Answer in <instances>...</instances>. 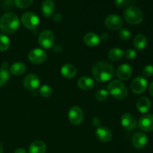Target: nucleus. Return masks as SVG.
Wrapping results in <instances>:
<instances>
[{"instance_id": "nucleus-1", "label": "nucleus", "mask_w": 153, "mask_h": 153, "mask_svg": "<svg viewBox=\"0 0 153 153\" xmlns=\"http://www.w3.org/2000/svg\"><path fill=\"white\" fill-rule=\"evenodd\" d=\"M92 74L97 82H105L114 77V69L110 63L105 61H100L93 66Z\"/></svg>"}, {"instance_id": "nucleus-2", "label": "nucleus", "mask_w": 153, "mask_h": 153, "mask_svg": "<svg viewBox=\"0 0 153 153\" xmlns=\"http://www.w3.org/2000/svg\"><path fill=\"white\" fill-rule=\"evenodd\" d=\"M19 27V19L13 13H6L0 18V29L5 34H13Z\"/></svg>"}, {"instance_id": "nucleus-3", "label": "nucleus", "mask_w": 153, "mask_h": 153, "mask_svg": "<svg viewBox=\"0 0 153 153\" xmlns=\"http://www.w3.org/2000/svg\"><path fill=\"white\" fill-rule=\"evenodd\" d=\"M108 92L117 100H123L128 95L126 85L119 80H113L108 85Z\"/></svg>"}, {"instance_id": "nucleus-4", "label": "nucleus", "mask_w": 153, "mask_h": 153, "mask_svg": "<svg viewBox=\"0 0 153 153\" xmlns=\"http://www.w3.org/2000/svg\"><path fill=\"white\" fill-rule=\"evenodd\" d=\"M124 19L131 25H137L143 21L142 10L135 6H129L123 12Z\"/></svg>"}, {"instance_id": "nucleus-5", "label": "nucleus", "mask_w": 153, "mask_h": 153, "mask_svg": "<svg viewBox=\"0 0 153 153\" xmlns=\"http://www.w3.org/2000/svg\"><path fill=\"white\" fill-rule=\"evenodd\" d=\"M21 21L24 26L30 30H35L40 24V19L33 12H25L22 15Z\"/></svg>"}, {"instance_id": "nucleus-6", "label": "nucleus", "mask_w": 153, "mask_h": 153, "mask_svg": "<svg viewBox=\"0 0 153 153\" xmlns=\"http://www.w3.org/2000/svg\"><path fill=\"white\" fill-rule=\"evenodd\" d=\"M55 35L50 30H43L38 37V43L41 47L49 49L55 44Z\"/></svg>"}, {"instance_id": "nucleus-7", "label": "nucleus", "mask_w": 153, "mask_h": 153, "mask_svg": "<svg viewBox=\"0 0 153 153\" xmlns=\"http://www.w3.org/2000/svg\"><path fill=\"white\" fill-rule=\"evenodd\" d=\"M123 25V20L119 15L111 14L105 19V25L110 30L113 31L120 30L122 28Z\"/></svg>"}, {"instance_id": "nucleus-8", "label": "nucleus", "mask_w": 153, "mask_h": 153, "mask_svg": "<svg viewBox=\"0 0 153 153\" xmlns=\"http://www.w3.org/2000/svg\"><path fill=\"white\" fill-rule=\"evenodd\" d=\"M68 118L73 125H80L84 119L83 111L79 106H73L69 110Z\"/></svg>"}, {"instance_id": "nucleus-9", "label": "nucleus", "mask_w": 153, "mask_h": 153, "mask_svg": "<svg viewBox=\"0 0 153 153\" xmlns=\"http://www.w3.org/2000/svg\"><path fill=\"white\" fill-rule=\"evenodd\" d=\"M147 85V81L145 78L137 76L131 82V90L134 94H141L146 91Z\"/></svg>"}, {"instance_id": "nucleus-10", "label": "nucleus", "mask_w": 153, "mask_h": 153, "mask_svg": "<svg viewBox=\"0 0 153 153\" xmlns=\"http://www.w3.org/2000/svg\"><path fill=\"white\" fill-rule=\"evenodd\" d=\"M28 58L33 64H39L47 59V54L42 49H34L28 53Z\"/></svg>"}, {"instance_id": "nucleus-11", "label": "nucleus", "mask_w": 153, "mask_h": 153, "mask_svg": "<svg viewBox=\"0 0 153 153\" xmlns=\"http://www.w3.org/2000/svg\"><path fill=\"white\" fill-rule=\"evenodd\" d=\"M40 80L35 74H28L24 78L23 85L27 90L34 91L40 86Z\"/></svg>"}, {"instance_id": "nucleus-12", "label": "nucleus", "mask_w": 153, "mask_h": 153, "mask_svg": "<svg viewBox=\"0 0 153 153\" xmlns=\"http://www.w3.org/2000/svg\"><path fill=\"white\" fill-rule=\"evenodd\" d=\"M138 127L142 131H153V114H145L139 119Z\"/></svg>"}, {"instance_id": "nucleus-13", "label": "nucleus", "mask_w": 153, "mask_h": 153, "mask_svg": "<svg viewBox=\"0 0 153 153\" xmlns=\"http://www.w3.org/2000/svg\"><path fill=\"white\" fill-rule=\"evenodd\" d=\"M121 124L125 129L131 131L137 126V120L132 114L126 113L121 117Z\"/></svg>"}, {"instance_id": "nucleus-14", "label": "nucleus", "mask_w": 153, "mask_h": 153, "mask_svg": "<svg viewBox=\"0 0 153 153\" xmlns=\"http://www.w3.org/2000/svg\"><path fill=\"white\" fill-rule=\"evenodd\" d=\"M131 75H132V68L128 64H121L117 70V76L120 80H128L131 78Z\"/></svg>"}, {"instance_id": "nucleus-15", "label": "nucleus", "mask_w": 153, "mask_h": 153, "mask_svg": "<svg viewBox=\"0 0 153 153\" xmlns=\"http://www.w3.org/2000/svg\"><path fill=\"white\" fill-rule=\"evenodd\" d=\"M147 136L143 132H137L132 137V145L137 149H143L147 144Z\"/></svg>"}, {"instance_id": "nucleus-16", "label": "nucleus", "mask_w": 153, "mask_h": 153, "mask_svg": "<svg viewBox=\"0 0 153 153\" xmlns=\"http://www.w3.org/2000/svg\"><path fill=\"white\" fill-rule=\"evenodd\" d=\"M96 136L102 142H108L112 138V132L108 128L105 126H100L96 130Z\"/></svg>"}, {"instance_id": "nucleus-17", "label": "nucleus", "mask_w": 153, "mask_h": 153, "mask_svg": "<svg viewBox=\"0 0 153 153\" xmlns=\"http://www.w3.org/2000/svg\"><path fill=\"white\" fill-rule=\"evenodd\" d=\"M151 101L147 97H140L138 100L137 101L136 103V107H137V111L141 114L147 113L151 108Z\"/></svg>"}, {"instance_id": "nucleus-18", "label": "nucleus", "mask_w": 153, "mask_h": 153, "mask_svg": "<svg viewBox=\"0 0 153 153\" xmlns=\"http://www.w3.org/2000/svg\"><path fill=\"white\" fill-rule=\"evenodd\" d=\"M42 13L45 17L49 18L54 15L55 6L52 0H45L41 6Z\"/></svg>"}, {"instance_id": "nucleus-19", "label": "nucleus", "mask_w": 153, "mask_h": 153, "mask_svg": "<svg viewBox=\"0 0 153 153\" xmlns=\"http://www.w3.org/2000/svg\"><path fill=\"white\" fill-rule=\"evenodd\" d=\"M94 79L88 76H82L78 81V86L83 91H91L94 88Z\"/></svg>"}, {"instance_id": "nucleus-20", "label": "nucleus", "mask_w": 153, "mask_h": 153, "mask_svg": "<svg viewBox=\"0 0 153 153\" xmlns=\"http://www.w3.org/2000/svg\"><path fill=\"white\" fill-rule=\"evenodd\" d=\"M84 43L89 47H96L100 43V37L97 34L93 32L88 33L83 38Z\"/></svg>"}, {"instance_id": "nucleus-21", "label": "nucleus", "mask_w": 153, "mask_h": 153, "mask_svg": "<svg viewBox=\"0 0 153 153\" xmlns=\"http://www.w3.org/2000/svg\"><path fill=\"white\" fill-rule=\"evenodd\" d=\"M61 73L62 76L67 79H73L77 73V70L73 64H66L61 67Z\"/></svg>"}, {"instance_id": "nucleus-22", "label": "nucleus", "mask_w": 153, "mask_h": 153, "mask_svg": "<svg viewBox=\"0 0 153 153\" xmlns=\"http://www.w3.org/2000/svg\"><path fill=\"white\" fill-rule=\"evenodd\" d=\"M46 145L42 140H36L31 143L28 147V153H45Z\"/></svg>"}, {"instance_id": "nucleus-23", "label": "nucleus", "mask_w": 153, "mask_h": 153, "mask_svg": "<svg viewBox=\"0 0 153 153\" xmlns=\"http://www.w3.org/2000/svg\"><path fill=\"white\" fill-rule=\"evenodd\" d=\"M25 70H26V67H25V64L22 62L14 63V64H11L9 68L10 73L14 76H21L25 73Z\"/></svg>"}, {"instance_id": "nucleus-24", "label": "nucleus", "mask_w": 153, "mask_h": 153, "mask_svg": "<svg viewBox=\"0 0 153 153\" xmlns=\"http://www.w3.org/2000/svg\"><path fill=\"white\" fill-rule=\"evenodd\" d=\"M123 56V50L120 49V48H113L108 53V57L109 59L112 61H114V62L120 61Z\"/></svg>"}, {"instance_id": "nucleus-25", "label": "nucleus", "mask_w": 153, "mask_h": 153, "mask_svg": "<svg viewBox=\"0 0 153 153\" xmlns=\"http://www.w3.org/2000/svg\"><path fill=\"white\" fill-rule=\"evenodd\" d=\"M147 44V39L143 34H139L134 38V46L137 50H143Z\"/></svg>"}, {"instance_id": "nucleus-26", "label": "nucleus", "mask_w": 153, "mask_h": 153, "mask_svg": "<svg viewBox=\"0 0 153 153\" xmlns=\"http://www.w3.org/2000/svg\"><path fill=\"white\" fill-rule=\"evenodd\" d=\"M10 44V39L8 37L3 34H0V51L4 52L9 48Z\"/></svg>"}, {"instance_id": "nucleus-27", "label": "nucleus", "mask_w": 153, "mask_h": 153, "mask_svg": "<svg viewBox=\"0 0 153 153\" xmlns=\"http://www.w3.org/2000/svg\"><path fill=\"white\" fill-rule=\"evenodd\" d=\"M9 78H10V75L7 70L1 67L0 68V88L7 83V81L9 80Z\"/></svg>"}, {"instance_id": "nucleus-28", "label": "nucleus", "mask_w": 153, "mask_h": 153, "mask_svg": "<svg viewBox=\"0 0 153 153\" xmlns=\"http://www.w3.org/2000/svg\"><path fill=\"white\" fill-rule=\"evenodd\" d=\"M39 92L41 97H45V98H48L50 97L52 94V89L49 86V85H44L43 86L40 87Z\"/></svg>"}, {"instance_id": "nucleus-29", "label": "nucleus", "mask_w": 153, "mask_h": 153, "mask_svg": "<svg viewBox=\"0 0 153 153\" xmlns=\"http://www.w3.org/2000/svg\"><path fill=\"white\" fill-rule=\"evenodd\" d=\"M14 4L19 8H27L33 3V0H13Z\"/></svg>"}, {"instance_id": "nucleus-30", "label": "nucleus", "mask_w": 153, "mask_h": 153, "mask_svg": "<svg viewBox=\"0 0 153 153\" xmlns=\"http://www.w3.org/2000/svg\"><path fill=\"white\" fill-rule=\"evenodd\" d=\"M108 91L105 89H101V90H99L97 93H96V95L95 97L98 101L100 102H104L108 98Z\"/></svg>"}, {"instance_id": "nucleus-31", "label": "nucleus", "mask_w": 153, "mask_h": 153, "mask_svg": "<svg viewBox=\"0 0 153 153\" xmlns=\"http://www.w3.org/2000/svg\"><path fill=\"white\" fill-rule=\"evenodd\" d=\"M120 38L124 41H127L131 38V32L128 28H120L119 31Z\"/></svg>"}, {"instance_id": "nucleus-32", "label": "nucleus", "mask_w": 153, "mask_h": 153, "mask_svg": "<svg viewBox=\"0 0 153 153\" xmlns=\"http://www.w3.org/2000/svg\"><path fill=\"white\" fill-rule=\"evenodd\" d=\"M143 76L145 78H149L153 76V66L147 65L143 68Z\"/></svg>"}, {"instance_id": "nucleus-33", "label": "nucleus", "mask_w": 153, "mask_h": 153, "mask_svg": "<svg viewBox=\"0 0 153 153\" xmlns=\"http://www.w3.org/2000/svg\"><path fill=\"white\" fill-rule=\"evenodd\" d=\"M125 56L127 59L133 60L137 57V52H136V51L134 49H128L125 52Z\"/></svg>"}, {"instance_id": "nucleus-34", "label": "nucleus", "mask_w": 153, "mask_h": 153, "mask_svg": "<svg viewBox=\"0 0 153 153\" xmlns=\"http://www.w3.org/2000/svg\"><path fill=\"white\" fill-rule=\"evenodd\" d=\"M115 5L120 8H125V7H128V4H129V1L128 0H115L114 1Z\"/></svg>"}, {"instance_id": "nucleus-35", "label": "nucleus", "mask_w": 153, "mask_h": 153, "mask_svg": "<svg viewBox=\"0 0 153 153\" xmlns=\"http://www.w3.org/2000/svg\"><path fill=\"white\" fill-rule=\"evenodd\" d=\"M92 123L93 125H94V126L97 127V128L101 126V120H100V119H99L98 117H94V119L92 120Z\"/></svg>"}, {"instance_id": "nucleus-36", "label": "nucleus", "mask_w": 153, "mask_h": 153, "mask_svg": "<svg viewBox=\"0 0 153 153\" xmlns=\"http://www.w3.org/2000/svg\"><path fill=\"white\" fill-rule=\"evenodd\" d=\"M52 19H53V20L55 21V22H60L62 20L63 17L62 16H61V14H60V13H55V14H54L53 16H52Z\"/></svg>"}, {"instance_id": "nucleus-37", "label": "nucleus", "mask_w": 153, "mask_h": 153, "mask_svg": "<svg viewBox=\"0 0 153 153\" xmlns=\"http://www.w3.org/2000/svg\"><path fill=\"white\" fill-rule=\"evenodd\" d=\"M108 39H109V37L108 35V34H106V33H103V34L100 36V40H101L102 41L106 42L108 40Z\"/></svg>"}, {"instance_id": "nucleus-38", "label": "nucleus", "mask_w": 153, "mask_h": 153, "mask_svg": "<svg viewBox=\"0 0 153 153\" xmlns=\"http://www.w3.org/2000/svg\"><path fill=\"white\" fill-rule=\"evenodd\" d=\"M14 153H27V152L23 148H18L14 151Z\"/></svg>"}, {"instance_id": "nucleus-39", "label": "nucleus", "mask_w": 153, "mask_h": 153, "mask_svg": "<svg viewBox=\"0 0 153 153\" xmlns=\"http://www.w3.org/2000/svg\"><path fill=\"white\" fill-rule=\"evenodd\" d=\"M149 93H150L151 95L153 97V82L151 83V85H149Z\"/></svg>"}, {"instance_id": "nucleus-40", "label": "nucleus", "mask_w": 153, "mask_h": 153, "mask_svg": "<svg viewBox=\"0 0 153 153\" xmlns=\"http://www.w3.org/2000/svg\"><path fill=\"white\" fill-rule=\"evenodd\" d=\"M7 67H8V64L7 62L3 63L2 65H1V68L5 69V70H7Z\"/></svg>"}, {"instance_id": "nucleus-41", "label": "nucleus", "mask_w": 153, "mask_h": 153, "mask_svg": "<svg viewBox=\"0 0 153 153\" xmlns=\"http://www.w3.org/2000/svg\"><path fill=\"white\" fill-rule=\"evenodd\" d=\"M3 152V146L1 144V143L0 142V153H2Z\"/></svg>"}]
</instances>
